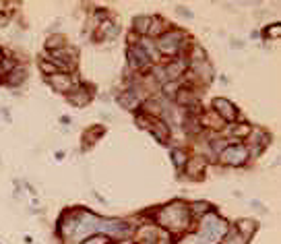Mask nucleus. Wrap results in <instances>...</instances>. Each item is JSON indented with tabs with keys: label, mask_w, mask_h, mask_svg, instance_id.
<instances>
[{
	"label": "nucleus",
	"mask_w": 281,
	"mask_h": 244,
	"mask_svg": "<svg viewBox=\"0 0 281 244\" xmlns=\"http://www.w3.org/2000/svg\"><path fill=\"white\" fill-rule=\"evenodd\" d=\"M157 224L163 226L166 232H180L190 226V211L188 205L184 201H174L170 205H166L163 209H159V213L155 215Z\"/></svg>",
	"instance_id": "nucleus-1"
},
{
	"label": "nucleus",
	"mask_w": 281,
	"mask_h": 244,
	"mask_svg": "<svg viewBox=\"0 0 281 244\" xmlns=\"http://www.w3.org/2000/svg\"><path fill=\"white\" fill-rule=\"evenodd\" d=\"M186 46V33L182 29H168L157 40V52L163 56H176Z\"/></svg>",
	"instance_id": "nucleus-2"
},
{
	"label": "nucleus",
	"mask_w": 281,
	"mask_h": 244,
	"mask_svg": "<svg viewBox=\"0 0 281 244\" xmlns=\"http://www.w3.org/2000/svg\"><path fill=\"white\" fill-rule=\"evenodd\" d=\"M217 157H219L221 164L232 166V168H240V166H244L246 161H248L250 155H248V149H246V145L234 143V145H228Z\"/></svg>",
	"instance_id": "nucleus-3"
},
{
	"label": "nucleus",
	"mask_w": 281,
	"mask_h": 244,
	"mask_svg": "<svg viewBox=\"0 0 281 244\" xmlns=\"http://www.w3.org/2000/svg\"><path fill=\"white\" fill-rule=\"evenodd\" d=\"M48 83L52 85V89H56L58 94H70L75 87H77V79L73 77V75H68V73H54V75H50L48 77Z\"/></svg>",
	"instance_id": "nucleus-4"
},
{
	"label": "nucleus",
	"mask_w": 281,
	"mask_h": 244,
	"mask_svg": "<svg viewBox=\"0 0 281 244\" xmlns=\"http://www.w3.org/2000/svg\"><path fill=\"white\" fill-rule=\"evenodd\" d=\"M213 112L224 122H236V118H238L236 106H234V103L230 99H226V98H215L213 99Z\"/></svg>",
	"instance_id": "nucleus-5"
},
{
	"label": "nucleus",
	"mask_w": 281,
	"mask_h": 244,
	"mask_svg": "<svg viewBox=\"0 0 281 244\" xmlns=\"http://www.w3.org/2000/svg\"><path fill=\"white\" fill-rule=\"evenodd\" d=\"M126 58H128V66L133 68V71H140V68H145L151 60L149 56L145 54V50L140 48V46H128V52H126Z\"/></svg>",
	"instance_id": "nucleus-6"
},
{
	"label": "nucleus",
	"mask_w": 281,
	"mask_h": 244,
	"mask_svg": "<svg viewBox=\"0 0 281 244\" xmlns=\"http://www.w3.org/2000/svg\"><path fill=\"white\" fill-rule=\"evenodd\" d=\"M66 99H68V103H73L75 108H85L93 99V94H91V89L87 85H79L66 96Z\"/></svg>",
	"instance_id": "nucleus-7"
},
{
	"label": "nucleus",
	"mask_w": 281,
	"mask_h": 244,
	"mask_svg": "<svg viewBox=\"0 0 281 244\" xmlns=\"http://www.w3.org/2000/svg\"><path fill=\"white\" fill-rule=\"evenodd\" d=\"M250 137V141H252V145L248 147L246 145V149H248V155H261L263 153V149L269 145V141H271V137H269L265 131H254V133H250L248 135Z\"/></svg>",
	"instance_id": "nucleus-8"
},
{
	"label": "nucleus",
	"mask_w": 281,
	"mask_h": 244,
	"mask_svg": "<svg viewBox=\"0 0 281 244\" xmlns=\"http://www.w3.org/2000/svg\"><path fill=\"white\" fill-rule=\"evenodd\" d=\"M188 68V62H186V58H180V60H172L170 64L163 66V73H166V81H178L184 71Z\"/></svg>",
	"instance_id": "nucleus-9"
},
{
	"label": "nucleus",
	"mask_w": 281,
	"mask_h": 244,
	"mask_svg": "<svg viewBox=\"0 0 281 244\" xmlns=\"http://www.w3.org/2000/svg\"><path fill=\"white\" fill-rule=\"evenodd\" d=\"M118 103H120L124 110H128V112H137L140 106H143V99L139 98L137 91L128 89V91H124L122 96H118Z\"/></svg>",
	"instance_id": "nucleus-10"
},
{
	"label": "nucleus",
	"mask_w": 281,
	"mask_h": 244,
	"mask_svg": "<svg viewBox=\"0 0 281 244\" xmlns=\"http://www.w3.org/2000/svg\"><path fill=\"white\" fill-rule=\"evenodd\" d=\"M190 75L192 77H196L201 83H205V85H209L211 81H213V66L209 64V60L207 62H201V64H192L190 66Z\"/></svg>",
	"instance_id": "nucleus-11"
},
{
	"label": "nucleus",
	"mask_w": 281,
	"mask_h": 244,
	"mask_svg": "<svg viewBox=\"0 0 281 244\" xmlns=\"http://www.w3.org/2000/svg\"><path fill=\"white\" fill-rule=\"evenodd\" d=\"M118 33H120V27L116 25V23H112L110 19H105L99 23L95 40H114V38H118Z\"/></svg>",
	"instance_id": "nucleus-12"
},
{
	"label": "nucleus",
	"mask_w": 281,
	"mask_h": 244,
	"mask_svg": "<svg viewBox=\"0 0 281 244\" xmlns=\"http://www.w3.org/2000/svg\"><path fill=\"white\" fill-rule=\"evenodd\" d=\"M234 228H236V232H238L244 240H250L254 236V232L259 230V224H256L254 219H250V217H242V219H238Z\"/></svg>",
	"instance_id": "nucleus-13"
},
{
	"label": "nucleus",
	"mask_w": 281,
	"mask_h": 244,
	"mask_svg": "<svg viewBox=\"0 0 281 244\" xmlns=\"http://www.w3.org/2000/svg\"><path fill=\"white\" fill-rule=\"evenodd\" d=\"M149 131H151V135H153L159 143H168L170 141V137H172V131H170V126L163 122V120H153L151 122V126H149Z\"/></svg>",
	"instance_id": "nucleus-14"
},
{
	"label": "nucleus",
	"mask_w": 281,
	"mask_h": 244,
	"mask_svg": "<svg viewBox=\"0 0 281 244\" xmlns=\"http://www.w3.org/2000/svg\"><path fill=\"white\" fill-rule=\"evenodd\" d=\"M176 103L178 106H184V108H190L196 103V94H194V89L190 87H180L178 91H176Z\"/></svg>",
	"instance_id": "nucleus-15"
},
{
	"label": "nucleus",
	"mask_w": 281,
	"mask_h": 244,
	"mask_svg": "<svg viewBox=\"0 0 281 244\" xmlns=\"http://www.w3.org/2000/svg\"><path fill=\"white\" fill-rule=\"evenodd\" d=\"M186 176H192V178H201V174L207 168V161L203 157H190L186 161Z\"/></svg>",
	"instance_id": "nucleus-16"
},
{
	"label": "nucleus",
	"mask_w": 281,
	"mask_h": 244,
	"mask_svg": "<svg viewBox=\"0 0 281 244\" xmlns=\"http://www.w3.org/2000/svg\"><path fill=\"white\" fill-rule=\"evenodd\" d=\"M168 31V23L163 21L161 17H151V25H149V31H147V36L145 38H159L163 36V33Z\"/></svg>",
	"instance_id": "nucleus-17"
},
{
	"label": "nucleus",
	"mask_w": 281,
	"mask_h": 244,
	"mask_svg": "<svg viewBox=\"0 0 281 244\" xmlns=\"http://www.w3.org/2000/svg\"><path fill=\"white\" fill-rule=\"evenodd\" d=\"M27 79V68H23V66H17L15 71H10L8 75H6V79H4V83L8 85V87H19L23 81Z\"/></svg>",
	"instance_id": "nucleus-18"
},
{
	"label": "nucleus",
	"mask_w": 281,
	"mask_h": 244,
	"mask_svg": "<svg viewBox=\"0 0 281 244\" xmlns=\"http://www.w3.org/2000/svg\"><path fill=\"white\" fill-rule=\"evenodd\" d=\"M198 122H201V126H209V129H215V131L224 129V120H221L213 110L207 112V114H203L201 118H198Z\"/></svg>",
	"instance_id": "nucleus-19"
},
{
	"label": "nucleus",
	"mask_w": 281,
	"mask_h": 244,
	"mask_svg": "<svg viewBox=\"0 0 281 244\" xmlns=\"http://www.w3.org/2000/svg\"><path fill=\"white\" fill-rule=\"evenodd\" d=\"M149 25H151V17L149 15H139L135 17L133 21V31L137 33V36H147V31H149Z\"/></svg>",
	"instance_id": "nucleus-20"
},
{
	"label": "nucleus",
	"mask_w": 281,
	"mask_h": 244,
	"mask_svg": "<svg viewBox=\"0 0 281 244\" xmlns=\"http://www.w3.org/2000/svg\"><path fill=\"white\" fill-rule=\"evenodd\" d=\"M188 62L190 66L192 64H201V62H207V52L201 48L198 44H192V48H190V52H188Z\"/></svg>",
	"instance_id": "nucleus-21"
},
{
	"label": "nucleus",
	"mask_w": 281,
	"mask_h": 244,
	"mask_svg": "<svg viewBox=\"0 0 281 244\" xmlns=\"http://www.w3.org/2000/svg\"><path fill=\"white\" fill-rule=\"evenodd\" d=\"M139 242H155L157 240V228L155 226H143L139 228Z\"/></svg>",
	"instance_id": "nucleus-22"
},
{
	"label": "nucleus",
	"mask_w": 281,
	"mask_h": 244,
	"mask_svg": "<svg viewBox=\"0 0 281 244\" xmlns=\"http://www.w3.org/2000/svg\"><path fill=\"white\" fill-rule=\"evenodd\" d=\"M66 46V38L60 36V33H56V36H50L48 40H46V48H48V52H54V50H60Z\"/></svg>",
	"instance_id": "nucleus-23"
},
{
	"label": "nucleus",
	"mask_w": 281,
	"mask_h": 244,
	"mask_svg": "<svg viewBox=\"0 0 281 244\" xmlns=\"http://www.w3.org/2000/svg\"><path fill=\"white\" fill-rule=\"evenodd\" d=\"M172 159H174V166L182 170L186 166V161H188V153L184 149H172Z\"/></svg>",
	"instance_id": "nucleus-24"
},
{
	"label": "nucleus",
	"mask_w": 281,
	"mask_h": 244,
	"mask_svg": "<svg viewBox=\"0 0 281 244\" xmlns=\"http://www.w3.org/2000/svg\"><path fill=\"white\" fill-rule=\"evenodd\" d=\"M184 129H186V133H190V135H198L203 131V126H201V122H198L196 116L190 114L188 118H186V122H184Z\"/></svg>",
	"instance_id": "nucleus-25"
},
{
	"label": "nucleus",
	"mask_w": 281,
	"mask_h": 244,
	"mask_svg": "<svg viewBox=\"0 0 281 244\" xmlns=\"http://www.w3.org/2000/svg\"><path fill=\"white\" fill-rule=\"evenodd\" d=\"M188 211L190 213H196V215H207L211 211V205L205 203V201H194L188 205Z\"/></svg>",
	"instance_id": "nucleus-26"
},
{
	"label": "nucleus",
	"mask_w": 281,
	"mask_h": 244,
	"mask_svg": "<svg viewBox=\"0 0 281 244\" xmlns=\"http://www.w3.org/2000/svg\"><path fill=\"white\" fill-rule=\"evenodd\" d=\"M250 133H252V126H250V124H236V126L232 129V135L238 137V139H246Z\"/></svg>",
	"instance_id": "nucleus-27"
},
{
	"label": "nucleus",
	"mask_w": 281,
	"mask_h": 244,
	"mask_svg": "<svg viewBox=\"0 0 281 244\" xmlns=\"http://www.w3.org/2000/svg\"><path fill=\"white\" fill-rule=\"evenodd\" d=\"M15 68H17V62L13 60V58H2V60H0V73H10V71H15Z\"/></svg>",
	"instance_id": "nucleus-28"
},
{
	"label": "nucleus",
	"mask_w": 281,
	"mask_h": 244,
	"mask_svg": "<svg viewBox=\"0 0 281 244\" xmlns=\"http://www.w3.org/2000/svg\"><path fill=\"white\" fill-rule=\"evenodd\" d=\"M279 36H281V25H279V23H273V25L265 27V38H267V40H269V38L277 40Z\"/></svg>",
	"instance_id": "nucleus-29"
},
{
	"label": "nucleus",
	"mask_w": 281,
	"mask_h": 244,
	"mask_svg": "<svg viewBox=\"0 0 281 244\" xmlns=\"http://www.w3.org/2000/svg\"><path fill=\"white\" fill-rule=\"evenodd\" d=\"M161 89H163V94H166L168 98H174L176 91H178L180 87H178V83H176V81H166V83L161 85Z\"/></svg>",
	"instance_id": "nucleus-30"
},
{
	"label": "nucleus",
	"mask_w": 281,
	"mask_h": 244,
	"mask_svg": "<svg viewBox=\"0 0 281 244\" xmlns=\"http://www.w3.org/2000/svg\"><path fill=\"white\" fill-rule=\"evenodd\" d=\"M105 133V126H95V129H91V131H87L85 133V139H89V145H91V141H95V139H99L101 135Z\"/></svg>",
	"instance_id": "nucleus-31"
},
{
	"label": "nucleus",
	"mask_w": 281,
	"mask_h": 244,
	"mask_svg": "<svg viewBox=\"0 0 281 244\" xmlns=\"http://www.w3.org/2000/svg\"><path fill=\"white\" fill-rule=\"evenodd\" d=\"M228 143H230V141H226V139H221V141H213V143H209V145H211V153H213V155H219L221 151H224V149L228 147Z\"/></svg>",
	"instance_id": "nucleus-32"
},
{
	"label": "nucleus",
	"mask_w": 281,
	"mask_h": 244,
	"mask_svg": "<svg viewBox=\"0 0 281 244\" xmlns=\"http://www.w3.org/2000/svg\"><path fill=\"white\" fill-rule=\"evenodd\" d=\"M151 122H153V118H151V116H147V114H140V116H137V124L140 126V129H149Z\"/></svg>",
	"instance_id": "nucleus-33"
},
{
	"label": "nucleus",
	"mask_w": 281,
	"mask_h": 244,
	"mask_svg": "<svg viewBox=\"0 0 281 244\" xmlns=\"http://www.w3.org/2000/svg\"><path fill=\"white\" fill-rule=\"evenodd\" d=\"M40 66H42V71L46 73V77H50V75L58 73V71H56V66H54L50 60H42V64H40Z\"/></svg>",
	"instance_id": "nucleus-34"
},
{
	"label": "nucleus",
	"mask_w": 281,
	"mask_h": 244,
	"mask_svg": "<svg viewBox=\"0 0 281 244\" xmlns=\"http://www.w3.org/2000/svg\"><path fill=\"white\" fill-rule=\"evenodd\" d=\"M108 242H110L108 236H91V238H87L83 244H108Z\"/></svg>",
	"instance_id": "nucleus-35"
},
{
	"label": "nucleus",
	"mask_w": 281,
	"mask_h": 244,
	"mask_svg": "<svg viewBox=\"0 0 281 244\" xmlns=\"http://www.w3.org/2000/svg\"><path fill=\"white\" fill-rule=\"evenodd\" d=\"M157 236H159V240H155V244H172V238H170V232H166V230H161V232H157Z\"/></svg>",
	"instance_id": "nucleus-36"
},
{
	"label": "nucleus",
	"mask_w": 281,
	"mask_h": 244,
	"mask_svg": "<svg viewBox=\"0 0 281 244\" xmlns=\"http://www.w3.org/2000/svg\"><path fill=\"white\" fill-rule=\"evenodd\" d=\"M176 13H178L180 17H184V19H192V10L186 8V6H176Z\"/></svg>",
	"instance_id": "nucleus-37"
},
{
	"label": "nucleus",
	"mask_w": 281,
	"mask_h": 244,
	"mask_svg": "<svg viewBox=\"0 0 281 244\" xmlns=\"http://www.w3.org/2000/svg\"><path fill=\"white\" fill-rule=\"evenodd\" d=\"M128 44H131V46H137V44H139V36H137L135 31L128 33Z\"/></svg>",
	"instance_id": "nucleus-38"
},
{
	"label": "nucleus",
	"mask_w": 281,
	"mask_h": 244,
	"mask_svg": "<svg viewBox=\"0 0 281 244\" xmlns=\"http://www.w3.org/2000/svg\"><path fill=\"white\" fill-rule=\"evenodd\" d=\"M6 23H8V17L6 15H0V27H4Z\"/></svg>",
	"instance_id": "nucleus-39"
},
{
	"label": "nucleus",
	"mask_w": 281,
	"mask_h": 244,
	"mask_svg": "<svg viewBox=\"0 0 281 244\" xmlns=\"http://www.w3.org/2000/svg\"><path fill=\"white\" fill-rule=\"evenodd\" d=\"M232 48H244V44H242V42H236V40H234V42H232Z\"/></svg>",
	"instance_id": "nucleus-40"
},
{
	"label": "nucleus",
	"mask_w": 281,
	"mask_h": 244,
	"mask_svg": "<svg viewBox=\"0 0 281 244\" xmlns=\"http://www.w3.org/2000/svg\"><path fill=\"white\" fill-rule=\"evenodd\" d=\"M2 116H4L6 120H10V114H8V110H2Z\"/></svg>",
	"instance_id": "nucleus-41"
},
{
	"label": "nucleus",
	"mask_w": 281,
	"mask_h": 244,
	"mask_svg": "<svg viewBox=\"0 0 281 244\" xmlns=\"http://www.w3.org/2000/svg\"><path fill=\"white\" fill-rule=\"evenodd\" d=\"M246 242H248V240H244V238H242V236H240V240H238V238H236V244H246Z\"/></svg>",
	"instance_id": "nucleus-42"
},
{
	"label": "nucleus",
	"mask_w": 281,
	"mask_h": 244,
	"mask_svg": "<svg viewBox=\"0 0 281 244\" xmlns=\"http://www.w3.org/2000/svg\"><path fill=\"white\" fill-rule=\"evenodd\" d=\"M139 244H155V242H139Z\"/></svg>",
	"instance_id": "nucleus-43"
}]
</instances>
